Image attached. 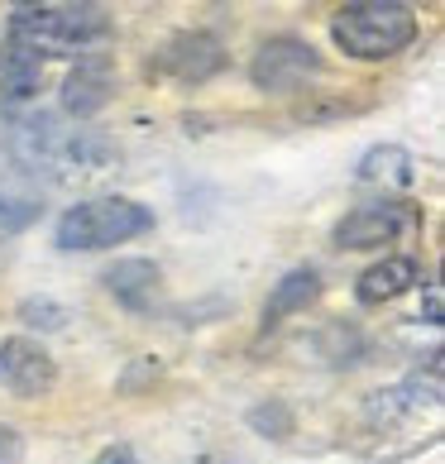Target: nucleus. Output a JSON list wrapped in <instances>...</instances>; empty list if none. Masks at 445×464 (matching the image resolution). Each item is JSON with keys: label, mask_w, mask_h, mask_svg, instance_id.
Returning <instances> with one entry per match:
<instances>
[{"label": "nucleus", "mask_w": 445, "mask_h": 464, "mask_svg": "<svg viewBox=\"0 0 445 464\" xmlns=\"http://www.w3.org/2000/svg\"><path fill=\"white\" fill-rule=\"evenodd\" d=\"M53 383H58V364L39 340H24V335L0 340V388L5 392H15V398H44Z\"/></svg>", "instance_id": "7"}, {"label": "nucleus", "mask_w": 445, "mask_h": 464, "mask_svg": "<svg viewBox=\"0 0 445 464\" xmlns=\"http://www.w3.org/2000/svg\"><path fill=\"white\" fill-rule=\"evenodd\" d=\"M106 10L96 5H20L10 14V39L0 53L15 58H77L106 39Z\"/></svg>", "instance_id": "1"}, {"label": "nucleus", "mask_w": 445, "mask_h": 464, "mask_svg": "<svg viewBox=\"0 0 445 464\" xmlns=\"http://www.w3.org/2000/svg\"><path fill=\"white\" fill-rule=\"evenodd\" d=\"M15 153L29 168H53V173H96L101 163L115 159L111 144H101L87 130H63L53 115H34L15 134Z\"/></svg>", "instance_id": "4"}, {"label": "nucleus", "mask_w": 445, "mask_h": 464, "mask_svg": "<svg viewBox=\"0 0 445 464\" xmlns=\"http://www.w3.org/2000/svg\"><path fill=\"white\" fill-rule=\"evenodd\" d=\"M421 226L417 206L407 201H369V206H354V211L335 226V245L340 249H383V245H398Z\"/></svg>", "instance_id": "5"}, {"label": "nucleus", "mask_w": 445, "mask_h": 464, "mask_svg": "<svg viewBox=\"0 0 445 464\" xmlns=\"http://www.w3.org/2000/svg\"><path fill=\"white\" fill-rule=\"evenodd\" d=\"M106 287L125 306H144L153 297V287H159V268H153L149 259H125V264H115L106 273Z\"/></svg>", "instance_id": "11"}, {"label": "nucleus", "mask_w": 445, "mask_h": 464, "mask_svg": "<svg viewBox=\"0 0 445 464\" xmlns=\"http://www.w3.org/2000/svg\"><path fill=\"white\" fill-rule=\"evenodd\" d=\"M20 459H24V436L0 421V464H20Z\"/></svg>", "instance_id": "15"}, {"label": "nucleus", "mask_w": 445, "mask_h": 464, "mask_svg": "<svg viewBox=\"0 0 445 464\" xmlns=\"http://www.w3.org/2000/svg\"><path fill=\"white\" fill-rule=\"evenodd\" d=\"M92 464H140V459H134L130 445H111V450H106V455H96Z\"/></svg>", "instance_id": "16"}, {"label": "nucleus", "mask_w": 445, "mask_h": 464, "mask_svg": "<svg viewBox=\"0 0 445 464\" xmlns=\"http://www.w3.org/2000/svg\"><path fill=\"white\" fill-rule=\"evenodd\" d=\"M34 211H39V206H34L29 197H15V192H5V187H0V226H24V220H34Z\"/></svg>", "instance_id": "14"}, {"label": "nucleus", "mask_w": 445, "mask_h": 464, "mask_svg": "<svg viewBox=\"0 0 445 464\" xmlns=\"http://www.w3.org/2000/svg\"><path fill=\"white\" fill-rule=\"evenodd\" d=\"M331 39L350 58H364V63L392 58L417 39V10L398 5V0H359V5L335 10Z\"/></svg>", "instance_id": "2"}, {"label": "nucleus", "mask_w": 445, "mask_h": 464, "mask_svg": "<svg viewBox=\"0 0 445 464\" xmlns=\"http://www.w3.org/2000/svg\"><path fill=\"white\" fill-rule=\"evenodd\" d=\"M321 292V283H316V273L312 268H293L287 278L278 283V292L268 297V306H264V325H278L287 312H302L306 302H312Z\"/></svg>", "instance_id": "12"}, {"label": "nucleus", "mask_w": 445, "mask_h": 464, "mask_svg": "<svg viewBox=\"0 0 445 464\" xmlns=\"http://www.w3.org/2000/svg\"><path fill=\"white\" fill-rule=\"evenodd\" d=\"M316 72H321V58H316V48L302 44V39H273V44H264L259 53H254V67H249L254 87H259V92H278V96L306 87Z\"/></svg>", "instance_id": "6"}, {"label": "nucleus", "mask_w": 445, "mask_h": 464, "mask_svg": "<svg viewBox=\"0 0 445 464\" xmlns=\"http://www.w3.org/2000/svg\"><path fill=\"white\" fill-rule=\"evenodd\" d=\"M159 63H163V72H173L182 82H201L220 67V48H216V39H207V34H182L178 44H168V53Z\"/></svg>", "instance_id": "9"}, {"label": "nucleus", "mask_w": 445, "mask_h": 464, "mask_svg": "<svg viewBox=\"0 0 445 464\" xmlns=\"http://www.w3.org/2000/svg\"><path fill=\"white\" fill-rule=\"evenodd\" d=\"M153 230V211L130 197H92L67 206L58 220V249H111Z\"/></svg>", "instance_id": "3"}, {"label": "nucleus", "mask_w": 445, "mask_h": 464, "mask_svg": "<svg viewBox=\"0 0 445 464\" xmlns=\"http://www.w3.org/2000/svg\"><path fill=\"white\" fill-rule=\"evenodd\" d=\"M426 316H431V321H440V287H436V283L426 287Z\"/></svg>", "instance_id": "17"}, {"label": "nucleus", "mask_w": 445, "mask_h": 464, "mask_svg": "<svg viewBox=\"0 0 445 464\" xmlns=\"http://www.w3.org/2000/svg\"><path fill=\"white\" fill-rule=\"evenodd\" d=\"M359 182H388V187H407L412 182V153L402 149H369L359 159Z\"/></svg>", "instance_id": "13"}, {"label": "nucleus", "mask_w": 445, "mask_h": 464, "mask_svg": "<svg viewBox=\"0 0 445 464\" xmlns=\"http://www.w3.org/2000/svg\"><path fill=\"white\" fill-rule=\"evenodd\" d=\"M421 283V268L417 259H407V254H392V259L364 268V278L354 283V297L364 306H383V302H398L402 292H412Z\"/></svg>", "instance_id": "8"}, {"label": "nucleus", "mask_w": 445, "mask_h": 464, "mask_svg": "<svg viewBox=\"0 0 445 464\" xmlns=\"http://www.w3.org/2000/svg\"><path fill=\"white\" fill-rule=\"evenodd\" d=\"M106 96H111L106 63H82L77 72L67 77V87H63V106L73 115H92V111L106 106Z\"/></svg>", "instance_id": "10"}]
</instances>
